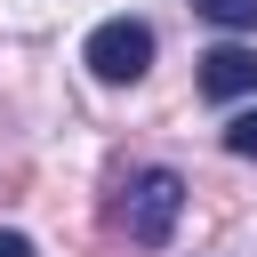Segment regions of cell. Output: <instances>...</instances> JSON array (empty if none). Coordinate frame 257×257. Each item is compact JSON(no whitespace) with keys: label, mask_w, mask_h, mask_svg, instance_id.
Masks as SVG:
<instances>
[{"label":"cell","mask_w":257,"mask_h":257,"mask_svg":"<svg viewBox=\"0 0 257 257\" xmlns=\"http://www.w3.org/2000/svg\"><path fill=\"white\" fill-rule=\"evenodd\" d=\"M177 209H185V177H177V169H145V177L128 185V217H120V225H128L137 249H161L169 225H177Z\"/></svg>","instance_id":"1"},{"label":"cell","mask_w":257,"mask_h":257,"mask_svg":"<svg viewBox=\"0 0 257 257\" xmlns=\"http://www.w3.org/2000/svg\"><path fill=\"white\" fill-rule=\"evenodd\" d=\"M88 72L96 80H145V64H153V24H137V16H112V24H96L88 32Z\"/></svg>","instance_id":"2"},{"label":"cell","mask_w":257,"mask_h":257,"mask_svg":"<svg viewBox=\"0 0 257 257\" xmlns=\"http://www.w3.org/2000/svg\"><path fill=\"white\" fill-rule=\"evenodd\" d=\"M201 96H217V104H233V96H257V48H209L201 56Z\"/></svg>","instance_id":"3"},{"label":"cell","mask_w":257,"mask_h":257,"mask_svg":"<svg viewBox=\"0 0 257 257\" xmlns=\"http://www.w3.org/2000/svg\"><path fill=\"white\" fill-rule=\"evenodd\" d=\"M201 16L225 32H257V0H201Z\"/></svg>","instance_id":"4"},{"label":"cell","mask_w":257,"mask_h":257,"mask_svg":"<svg viewBox=\"0 0 257 257\" xmlns=\"http://www.w3.org/2000/svg\"><path fill=\"white\" fill-rule=\"evenodd\" d=\"M225 153H241V161H257V104L225 120Z\"/></svg>","instance_id":"5"},{"label":"cell","mask_w":257,"mask_h":257,"mask_svg":"<svg viewBox=\"0 0 257 257\" xmlns=\"http://www.w3.org/2000/svg\"><path fill=\"white\" fill-rule=\"evenodd\" d=\"M0 257H32V241L24 233H0Z\"/></svg>","instance_id":"6"}]
</instances>
